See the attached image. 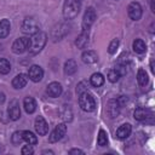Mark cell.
I'll return each mask as SVG.
<instances>
[{
    "label": "cell",
    "instance_id": "cell-24",
    "mask_svg": "<svg viewBox=\"0 0 155 155\" xmlns=\"http://www.w3.org/2000/svg\"><path fill=\"white\" fill-rule=\"evenodd\" d=\"M137 81H138V84L140 86H145L148 84V81H149L148 74L143 68H139L138 71H137Z\"/></svg>",
    "mask_w": 155,
    "mask_h": 155
},
{
    "label": "cell",
    "instance_id": "cell-19",
    "mask_svg": "<svg viewBox=\"0 0 155 155\" xmlns=\"http://www.w3.org/2000/svg\"><path fill=\"white\" fill-rule=\"evenodd\" d=\"M10 30H11V23H10V21L6 19V18L1 19L0 21V39L6 38L8 35V33H10Z\"/></svg>",
    "mask_w": 155,
    "mask_h": 155
},
{
    "label": "cell",
    "instance_id": "cell-30",
    "mask_svg": "<svg viewBox=\"0 0 155 155\" xmlns=\"http://www.w3.org/2000/svg\"><path fill=\"white\" fill-rule=\"evenodd\" d=\"M117 47H119V39H113V40L110 41L109 46H108V52H109L110 54H114V53L116 52Z\"/></svg>",
    "mask_w": 155,
    "mask_h": 155
},
{
    "label": "cell",
    "instance_id": "cell-26",
    "mask_svg": "<svg viewBox=\"0 0 155 155\" xmlns=\"http://www.w3.org/2000/svg\"><path fill=\"white\" fill-rule=\"evenodd\" d=\"M11 71V64L6 58H0V74L6 75Z\"/></svg>",
    "mask_w": 155,
    "mask_h": 155
},
{
    "label": "cell",
    "instance_id": "cell-18",
    "mask_svg": "<svg viewBox=\"0 0 155 155\" xmlns=\"http://www.w3.org/2000/svg\"><path fill=\"white\" fill-rule=\"evenodd\" d=\"M23 107H24V110L25 113L28 114H33L35 110H36V102L33 97H25L24 101H23Z\"/></svg>",
    "mask_w": 155,
    "mask_h": 155
},
{
    "label": "cell",
    "instance_id": "cell-9",
    "mask_svg": "<svg viewBox=\"0 0 155 155\" xmlns=\"http://www.w3.org/2000/svg\"><path fill=\"white\" fill-rule=\"evenodd\" d=\"M28 78H29L33 82H39V81H41L42 78H44V70H42V68H41L40 65H36V64L31 65V67L29 68V70H28Z\"/></svg>",
    "mask_w": 155,
    "mask_h": 155
},
{
    "label": "cell",
    "instance_id": "cell-17",
    "mask_svg": "<svg viewBox=\"0 0 155 155\" xmlns=\"http://www.w3.org/2000/svg\"><path fill=\"white\" fill-rule=\"evenodd\" d=\"M131 131H132V126L130 124H124L116 130V137L119 139H125L131 134Z\"/></svg>",
    "mask_w": 155,
    "mask_h": 155
},
{
    "label": "cell",
    "instance_id": "cell-14",
    "mask_svg": "<svg viewBox=\"0 0 155 155\" xmlns=\"http://www.w3.org/2000/svg\"><path fill=\"white\" fill-rule=\"evenodd\" d=\"M27 82H28V76L25 74H18L12 80V87L16 90H21L27 85Z\"/></svg>",
    "mask_w": 155,
    "mask_h": 155
},
{
    "label": "cell",
    "instance_id": "cell-27",
    "mask_svg": "<svg viewBox=\"0 0 155 155\" xmlns=\"http://www.w3.org/2000/svg\"><path fill=\"white\" fill-rule=\"evenodd\" d=\"M97 144L99 147H105L108 144V134L104 130H99L98 137H97Z\"/></svg>",
    "mask_w": 155,
    "mask_h": 155
},
{
    "label": "cell",
    "instance_id": "cell-15",
    "mask_svg": "<svg viewBox=\"0 0 155 155\" xmlns=\"http://www.w3.org/2000/svg\"><path fill=\"white\" fill-rule=\"evenodd\" d=\"M81 59H82V62L86 63V64H93V63L97 62V59H98V54H97L96 51L88 50V51H85V52L82 53Z\"/></svg>",
    "mask_w": 155,
    "mask_h": 155
},
{
    "label": "cell",
    "instance_id": "cell-4",
    "mask_svg": "<svg viewBox=\"0 0 155 155\" xmlns=\"http://www.w3.org/2000/svg\"><path fill=\"white\" fill-rule=\"evenodd\" d=\"M40 29H39V24L36 22L35 18L33 17H27L24 18V21L22 22V31L24 34H29V35H33L35 33H38Z\"/></svg>",
    "mask_w": 155,
    "mask_h": 155
},
{
    "label": "cell",
    "instance_id": "cell-31",
    "mask_svg": "<svg viewBox=\"0 0 155 155\" xmlns=\"http://www.w3.org/2000/svg\"><path fill=\"white\" fill-rule=\"evenodd\" d=\"M21 153H22L23 155H29V154H33V153H34V149H33V147H31L30 144H28V145H24V147L22 148Z\"/></svg>",
    "mask_w": 155,
    "mask_h": 155
},
{
    "label": "cell",
    "instance_id": "cell-22",
    "mask_svg": "<svg viewBox=\"0 0 155 155\" xmlns=\"http://www.w3.org/2000/svg\"><path fill=\"white\" fill-rule=\"evenodd\" d=\"M90 82H91V85L94 86V87H101V86L104 84V76H103L101 73H94V74L91 75Z\"/></svg>",
    "mask_w": 155,
    "mask_h": 155
},
{
    "label": "cell",
    "instance_id": "cell-16",
    "mask_svg": "<svg viewBox=\"0 0 155 155\" xmlns=\"http://www.w3.org/2000/svg\"><path fill=\"white\" fill-rule=\"evenodd\" d=\"M149 116H151L150 110H149V109H147V108H143V107L137 108V109L134 110V113H133V117H134L136 120H138V121L147 120Z\"/></svg>",
    "mask_w": 155,
    "mask_h": 155
},
{
    "label": "cell",
    "instance_id": "cell-10",
    "mask_svg": "<svg viewBox=\"0 0 155 155\" xmlns=\"http://www.w3.org/2000/svg\"><path fill=\"white\" fill-rule=\"evenodd\" d=\"M62 92H63V87H62V85H61L59 82H57V81H53V82L48 84L47 87H46V93H47V96L51 97V98H57V97H59V96L62 94Z\"/></svg>",
    "mask_w": 155,
    "mask_h": 155
},
{
    "label": "cell",
    "instance_id": "cell-25",
    "mask_svg": "<svg viewBox=\"0 0 155 155\" xmlns=\"http://www.w3.org/2000/svg\"><path fill=\"white\" fill-rule=\"evenodd\" d=\"M23 140H25L30 145H35L38 143L36 136L33 132H30V131H23Z\"/></svg>",
    "mask_w": 155,
    "mask_h": 155
},
{
    "label": "cell",
    "instance_id": "cell-11",
    "mask_svg": "<svg viewBox=\"0 0 155 155\" xmlns=\"http://www.w3.org/2000/svg\"><path fill=\"white\" fill-rule=\"evenodd\" d=\"M7 113H8V117L13 121H16L21 117V109H19V103H18L17 99H12L10 102Z\"/></svg>",
    "mask_w": 155,
    "mask_h": 155
},
{
    "label": "cell",
    "instance_id": "cell-1",
    "mask_svg": "<svg viewBox=\"0 0 155 155\" xmlns=\"http://www.w3.org/2000/svg\"><path fill=\"white\" fill-rule=\"evenodd\" d=\"M46 41H47V35L44 33V31H38L35 34L31 35V38L29 39V46H28V50H29V53L30 54H36L39 53L46 45Z\"/></svg>",
    "mask_w": 155,
    "mask_h": 155
},
{
    "label": "cell",
    "instance_id": "cell-21",
    "mask_svg": "<svg viewBox=\"0 0 155 155\" xmlns=\"http://www.w3.org/2000/svg\"><path fill=\"white\" fill-rule=\"evenodd\" d=\"M76 70H78V65H76V62L74 59H68L64 63V74L73 75Z\"/></svg>",
    "mask_w": 155,
    "mask_h": 155
},
{
    "label": "cell",
    "instance_id": "cell-6",
    "mask_svg": "<svg viewBox=\"0 0 155 155\" xmlns=\"http://www.w3.org/2000/svg\"><path fill=\"white\" fill-rule=\"evenodd\" d=\"M65 133H67V126H65V124H58L54 127V130L51 132L50 137H48L50 143H56V142L61 140L65 136Z\"/></svg>",
    "mask_w": 155,
    "mask_h": 155
},
{
    "label": "cell",
    "instance_id": "cell-29",
    "mask_svg": "<svg viewBox=\"0 0 155 155\" xmlns=\"http://www.w3.org/2000/svg\"><path fill=\"white\" fill-rule=\"evenodd\" d=\"M120 78H121V75L116 69H110L108 71V80L110 82H116V81H119Z\"/></svg>",
    "mask_w": 155,
    "mask_h": 155
},
{
    "label": "cell",
    "instance_id": "cell-23",
    "mask_svg": "<svg viewBox=\"0 0 155 155\" xmlns=\"http://www.w3.org/2000/svg\"><path fill=\"white\" fill-rule=\"evenodd\" d=\"M132 48L136 53H144L147 50V45L142 39H136L132 44Z\"/></svg>",
    "mask_w": 155,
    "mask_h": 155
},
{
    "label": "cell",
    "instance_id": "cell-32",
    "mask_svg": "<svg viewBox=\"0 0 155 155\" xmlns=\"http://www.w3.org/2000/svg\"><path fill=\"white\" fill-rule=\"evenodd\" d=\"M69 154L70 155H74V154H84V150H81V149H71L69 151Z\"/></svg>",
    "mask_w": 155,
    "mask_h": 155
},
{
    "label": "cell",
    "instance_id": "cell-33",
    "mask_svg": "<svg viewBox=\"0 0 155 155\" xmlns=\"http://www.w3.org/2000/svg\"><path fill=\"white\" fill-rule=\"evenodd\" d=\"M4 101H5V94L2 92H0V104H2Z\"/></svg>",
    "mask_w": 155,
    "mask_h": 155
},
{
    "label": "cell",
    "instance_id": "cell-5",
    "mask_svg": "<svg viewBox=\"0 0 155 155\" xmlns=\"http://www.w3.org/2000/svg\"><path fill=\"white\" fill-rule=\"evenodd\" d=\"M96 19V11L92 6L87 7L85 11V15L82 17V30H90L91 25L94 23Z\"/></svg>",
    "mask_w": 155,
    "mask_h": 155
},
{
    "label": "cell",
    "instance_id": "cell-2",
    "mask_svg": "<svg viewBox=\"0 0 155 155\" xmlns=\"http://www.w3.org/2000/svg\"><path fill=\"white\" fill-rule=\"evenodd\" d=\"M82 0H65L63 6V16L65 19H74L81 8Z\"/></svg>",
    "mask_w": 155,
    "mask_h": 155
},
{
    "label": "cell",
    "instance_id": "cell-34",
    "mask_svg": "<svg viewBox=\"0 0 155 155\" xmlns=\"http://www.w3.org/2000/svg\"><path fill=\"white\" fill-rule=\"evenodd\" d=\"M53 154V151H51V150H45V151H42V154Z\"/></svg>",
    "mask_w": 155,
    "mask_h": 155
},
{
    "label": "cell",
    "instance_id": "cell-28",
    "mask_svg": "<svg viewBox=\"0 0 155 155\" xmlns=\"http://www.w3.org/2000/svg\"><path fill=\"white\" fill-rule=\"evenodd\" d=\"M22 140H23V131H16L11 137V142L13 145H19Z\"/></svg>",
    "mask_w": 155,
    "mask_h": 155
},
{
    "label": "cell",
    "instance_id": "cell-13",
    "mask_svg": "<svg viewBox=\"0 0 155 155\" xmlns=\"http://www.w3.org/2000/svg\"><path fill=\"white\" fill-rule=\"evenodd\" d=\"M34 127H35V131H36L40 136H45V134L48 132V125H47L46 120H45L42 116H38V117L35 119Z\"/></svg>",
    "mask_w": 155,
    "mask_h": 155
},
{
    "label": "cell",
    "instance_id": "cell-3",
    "mask_svg": "<svg viewBox=\"0 0 155 155\" xmlns=\"http://www.w3.org/2000/svg\"><path fill=\"white\" fill-rule=\"evenodd\" d=\"M79 105L84 111H87V113L93 111L96 109V101L87 90L79 93Z\"/></svg>",
    "mask_w": 155,
    "mask_h": 155
},
{
    "label": "cell",
    "instance_id": "cell-8",
    "mask_svg": "<svg viewBox=\"0 0 155 155\" xmlns=\"http://www.w3.org/2000/svg\"><path fill=\"white\" fill-rule=\"evenodd\" d=\"M142 12H143L142 11V6L137 1L131 2L128 5V7H127V13H128V16H130V18L132 21H139L140 17H142Z\"/></svg>",
    "mask_w": 155,
    "mask_h": 155
},
{
    "label": "cell",
    "instance_id": "cell-7",
    "mask_svg": "<svg viewBox=\"0 0 155 155\" xmlns=\"http://www.w3.org/2000/svg\"><path fill=\"white\" fill-rule=\"evenodd\" d=\"M28 46H29L28 38H18L12 44V52L16 54H21L28 50Z\"/></svg>",
    "mask_w": 155,
    "mask_h": 155
},
{
    "label": "cell",
    "instance_id": "cell-12",
    "mask_svg": "<svg viewBox=\"0 0 155 155\" xmlns=\"http://www.w3.org/2000/svg\"><path fill=\"white\" fill-rule=\"evenodd\" d=\"M120 108H121V105H120V103L117 102V99H110V101L108 102L107 109H105L108 116H109L110 119L116 117V116L119 115V113H120Z\"/></svg>",
    "mask_w": 155,
    "mask_h": 155
},
{
    "label": "cell",
    "instance_id": "cell-20",
    "mask_svg": "<svg viewBox=\"0 0 155 155\" xmlns=\"http://www.w3.org/2000/svg\"><path fill=\"white\" fill-rule=\"evenodd\" d=\"M87 42H88V30H82L81 34L75 40V45L79 48H84L87 45Z\"/></svg>",
    "mask_w": 155,
    "mask_h": 155
}]
</instances>
